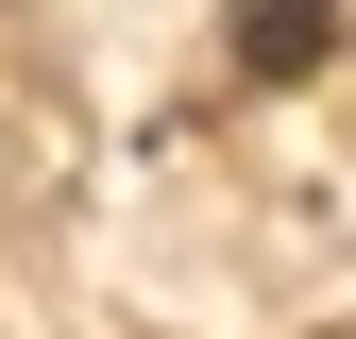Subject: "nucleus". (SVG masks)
I'll list each match as a JSON object with an SVG mask.
<instances>
[{
  "label": "nucleus",
  "instance_id": "1",
  "mask_svg": "<svg viewBox=\"0 0 356 339\" xmlns=\"http://www.w3.org/2000/svg\"><path fill=\"white\" fill-rule=\"evenodd\" d=\"M323 34H339V0H238V68H254V85H305Z\"/></svg>",
  "mask_w": 356,
  "mask_h": 339
}]
</instances>
